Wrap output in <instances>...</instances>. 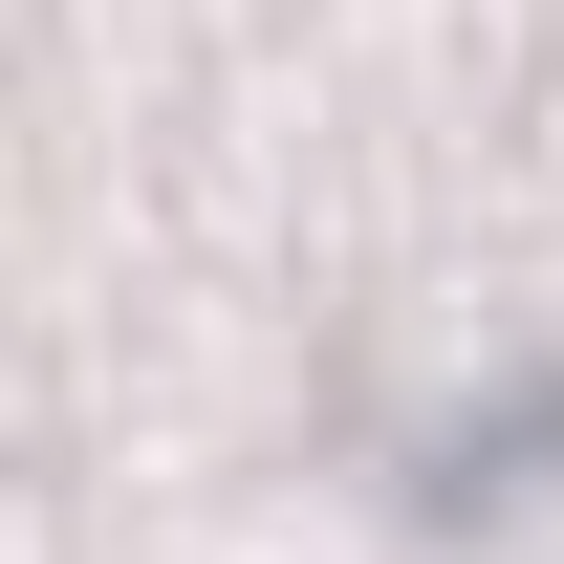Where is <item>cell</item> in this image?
<instances>
[{"label":"cell","mask_w":564,"mask_h":564,"mask_svg":"<svg viewBox=\"0 0 564 564\" xmlns=\"http://www.w3.org/2000/svg\"><path fill=\"white\" fill-rule=\"evenodd\" d=\"M543 478H564V369H521V391L456 413V456H413V521H434V543H478V521H521Z\"/></svg>","instance_id":"6da1fadb"}]
</instances>
